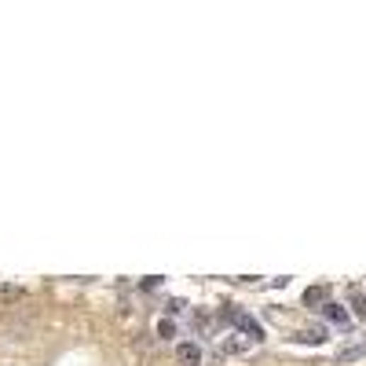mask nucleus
<instances>
[{
    "label": "nucleus",
    "mask_w": 366,
    "mask_h": 366,
    "mask_svg": "<svg viewBox=\"0 0 366 366\" xmlns=\"http://www.w3.org/2000/svg\"><path fill=\"white\" fill-rule=\"evenodd\" d=\"M227 315V322H231V326H239L249 341H261L264 337V330H261V322H256L249 311H239V308H231V311H224Z\"/></svg>",
    "instance_id": "1"
},
{
    "label": "nucleus",
    "mask_w": 366,
    "mask_h": 366,
    "mask_svg": "<svg viewBox=\"0 0 366 366\" xmlns=\"http://www.w3.org/2000/svg\"><path fill=\"white\" fill-rule=\"evenodd\" d=\"M176 362H180V366H202L198 341H180V344H176Z\"/></svg>",
    "instance_id": "2"
},
{
    "label": "nucleus",
    "mask_w": 366,
    "mask_h": 366,
    "mask_svg": "<svg viewBox=\"0 0 366 366\" xmlns=\"http://www.w3.org/2000/svg\"><path fill=\"white\" fill-rule=\"evenodd\" d=\"M322 315H326V319L333 322V326H341V330H348V326H352V315L344 311L341 304H330V300H326V308H322Z\"/></svg>",
    "instance_id": "3"
},
{
    "label": "nucleus",
    "mask_w": 366,
    "mask_h": 366,
    "mask_svg": "<svg viewBox=\"0 0 366 366\" xmlns=\"http://www.w3.org/2000/svg\"><path fill=\"white\" fill-rule=\"evenodd\" d=\"M326 297H330L326 286H311V290H304V304L308 308H326Z\"/></svg>",
    "instance_id": "4"
},
{
    "label": "nucleus",
    "mask_w": 366,
    "mask_h": 366,
    "mask_svg": "<svg viewBox=\"0 0 366 366\" xmlns=\"http://www.w3.org/2000/svg\"><path fill=\"white\" fill-rule=\"evenodd\" d=\"M23 297H26L23 286H0V304H18Z\"/></svg>",
    "instance_id": "5"
},
{
    "label": "nucleus",
    "mask_w": 366,
    "mask_h": 366,
    "mask_svg": "<svg viewBox=\"0 0 366 366\" xmlns=\"http://www.w3.org/2000/svg\"><path fill=\"white\" fill-rule=\"evenodd\" d=\"M297 341H300V344H322V341H326V330H322V326H315V330H300Z\"/></svg>",
    "instance_id": "6"
},
{
    "label": "nucleus",
    "mask_w": 366,
    "mask_h": 366,
    "mask_svg": "<svg viewBox=\"0 0 366 366\" xmlns=\"http://www.w3.org/2000/svg\"><path fill=\"white\" fill-rule=\"evenodd\" d=\"M366 355V341H359V344H352V348H341V362H352V359H362Z\"/></svg>",
    "instance_id": "7"
},
{
    "label": "nucleus",
    "mask_w": 366,
    "mask_h": 366,
    "mask_svg": "<svg viewBox=\"0 0 366 366\" xmlns=\"http://www.w3.org/2000/svg\"><path fill=\"white\" fill-rule=\"evenodd\" d=\"M158 337H165V341L176 337V322H172V319H161V322H158Z\"/></svg>",
    "instance_id": "8"
},
{
    "label": "nucleus",
    "mask_w": 366,
    "mask_h": 366,
    "mask_svg": "<svg viewBox=\"0 0 366 366\" xmlns=\"http://www.w3.org/2000/svg\"><path fill=\"white\" fill-rule=\"evenodd\" d=\"M352 300H355V311L366 319V300H362V297H352Z\"/></svg>",
    "instance_id": "9"
}]
</instances>
